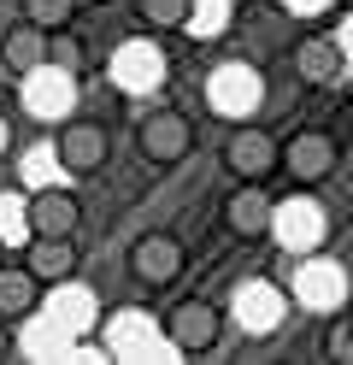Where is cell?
<instances>
[{
    "mask_svg": "<svg viewBox=\"0 0 353 365\" xmlns=\"http://www.w3.org/2000/svg\"><path fill=\"white\" fill-rule=\"evenodd\" d=\"M159 336L171 341L177 354H212L224 341V312L212 301H200V294H188V301L159 312Z\"/></svg>",
    "mask_w": 353,
    "mask_h": 365,
    "instance_id": "cell-1",
    "label": "cell"
},
{
    "mask_svg": "<svg viewBox=\"0 0 353 365\" xmlns=\"http://www.w3.org/2000/svg\"><path fill=\"white\" fill-rule=\"evenodd\" d=\"M135 148H141L148 165H183L195 153V118L177 112V106H159V112H148L135 124Z\"/></svg>",
    "mask_w": 353,
    "mask_h": 365,
    "instance_id": "cell-2",
    "label": "cell"
},
{
    "mask_svg": "<svg viewBox=\"0 0 353 365\" xmlns=\"http://www.w3.org/2000/svg\"><path fill=\"white\" fill-rule=\"evenodd\" d=\"M53 159H59V171H71V177L106 171V159H112V135H106V124H94V118H71V124H59V135H53Z\"/></svg>",
    "mask_w": 353,
    "mask_h": 365,
    "instance_id": "cell-3",
    "label": "cell"
},
{
    "mask_svg": "<svg viewBox=\"0 0 353 365\" xmlns=\"http://www.w3.org/2000/svg\"><path fill=\"white\" fill-rule=\"evenodd\" d=\"M224 165H230L235 182H265L271 171H282V142L271 130H259V124H242L224 142Z\"/></svg>",
    "mask_w": 353,
    "mask_h": 365,
    "instance_id": "cell-4",
    "label": "cell"
},
{
    "mask_svg": "<svg viewBox=\"0 0 353 365\" xmlns=\"http://www.w3.org/2000/svg\"><path fill=\"white\" fill-rule=\"evenodd\" d=\"M130 277L141 289H171L183 277V242L165 236V230H148L130 242Z\"/></svg>",
    "mask_w": 353,
    "mask_h": 365,
    "instance_id": "cell-5",
    "label": "cell"
},
{
    "mask_svg": "<svg viewBox=\"0 0 353 365\" xmlns=\"http://www.w3.org/2000/svg\"><path fill=\"white\" fill-rule=\"evenodd\" d=\"M336 165H342V148H336V135H324V130H300V135L282 142V171H289L300 189L324 182Z\"/></svg>",
    "mask_w": 353,
    "mask_h": 365,
    "instance_id": "cell-6",
    "label": "cell"
},
{
    "mask_svg": "<svg viewBox=\"0 0 353 365\" xmlns=\"http://www.w3.org/2000/svg\"><path fill=\"white\" fill-rule=\"evenodd\" d=\"M47 41H53V30L30 24V18H18V24L0 36V83H24L36 77L47 65Z\"/></svg>",
    "mask_w": 353,
    "mask_h": 365,
    "instance_id": "cell-7",
    "label": "cell"
},
{
    "mask_svg": "<svg viewBox=\"0 0 353 365\" xmlns=\"http://www.w3.org/2000/svg\"><path fill=\"white\" fill-rule=\"evenodd\" d=\"M271 195H265V182H235V189L224 195V230L235 242H259V236H271Z\"/></svg>",
    "mask_w": 353,
    "mask_h": 365,
    "instance_id": "cell-8",
    "label": "cell"
},
{
    "mask_svg": "<svg viewBox=\"0 0 353 365\" xmlns=\"http://www.w3.org/2000/svg\"><path fill=\"white\" fill-rule=\"evenodd\" d=\"M30 236H77L83 230V200L71 189H36L30 207H24Z\"/></svg>",
    "mask_w": 353,
    "mask_h": 365,
    "instance_id": "cell-9",
    "label": "cell"
},
{
    "mask_svg": "<svg viewBox=\"0 0 353 365\" xmlns=\"http://www.w3.org/2000/svg\"><path fill=\"white\" fill-rule=\"evenodd\" d=\"M24 265H30L47 289L71 283V277H77V265H83V259H77V236H30V254H24Z\"/></svg>",
    "mask_w": 353,
    "mask_h": 365,
    "instance_id": "cell-10",
    "label": "cell"
},
{
    "mask_svg": "<svg viewBox=\"0 0 353 365\" xmlns=\"http://www.w3.org/2000/svg\"><path fill=\"white\" fill-rule=\"evenodd\" d=\"M295 77L312 83V88L336 83L342 77V48L329 36H295Z\"/></svg>",
    "mask_w": 353,
    "mask_h": 365,
    "instance_id": "cell-11",
    "label": "cell"
},
{
    "mask_svg": "<svg viewBox=\"0 0 353 365\" xmlns=\"http://www.w3.org/2000/svg\"><path fill=\"white\" fill-rule=\"evenodd\" d=\"M41 277L30 265H6L0 259V318H30L36 312V301H41Z\"/></svg>",
    "mask_w": 353,
    "mask_h": 365,
    "instance_id": "cell-12",
    "label": "cell"
},
{
    "mask_svg": "<svg viewBox=\"0 0 353 365\" xmlns=\"http://www.w3.org/2000/svg\"><path fill=\"white\" fill-rule=\"evenodd\" d=\"M135 18L148 30H183L195 18V0H135Z\"/></svg>",
    "mask_w": 353,
    "mask_h": 365,
    "instance_id": "cell-13",
    "label": "cell"
},
{
    "mask_svg": "<svg viewBox=\"0 0 353 365\" xmlns=\"http://www.w3.org/2000/svg\"><path fill=\"white\" fill-rule=\"evenodd\" d=\"M18 18H30L41 30H65L77 18V0H18Z\"/></svg>",
    "mask_w": 353,
    "mask_h": 365,
    "instance_id": "cell-14",
    "label": "cell"
},
{
    "mask_svg": "<svg viewBox=\"0 0 353 365\" xmlns=\"http://www.w3.org/2000/svg\"><path fill=\"white\" fill-rule=\"evenodd\" d=\"M47 65H59V71H83V65H88V48H83V36H71V24L53 30V41H47Z\"/></svg>",
    "mask_w": 353,
    "mask_h": 365,
    "instance_id": "cell-15",
    "label": "cell"
},
{
    "mask_svg": "<svg viewBox=\"0 0 353 365\" xmlns=\"http://www.w3.org/2000/svg\"><path fill=\"white\" fill-rule=\"evenodd\" d=\"M6 324H12V318H0V359L12 354V330H6Z\"/></svg>",
    "mask_w": 353,
    "mask_h": 365,
    "instance_id": "cell-16",
    "label": "cell"
},
{
    "mask_svg": "<svg viewBox=\"0 0 353 365\" xmlns=\"http://www.w3.org/2000/svg\"><path fill=\"white\" fill-rule=\"evenodd\" d=\"M347 336H353V307H347Z\"/></svg>",
    "mask_w": 353,
    "mask_h": 365,
    "instance_id": "cell-17",
    "label": "cell"
},
{
    "mask_svg": "<svg viewBox=\"0 0 353 365\" xmlns=\"http://www.w3.org/2000/svg\"><path fill=\"white\" fill-rule=\"evenodd\" d=\"M0 259H6V242H0Z\"/></svg>",
    "mask_w": 353,
    "mask_h": 365,
    "instance_id": "cell-18",
    "label": "cell"
}]
</instances>
